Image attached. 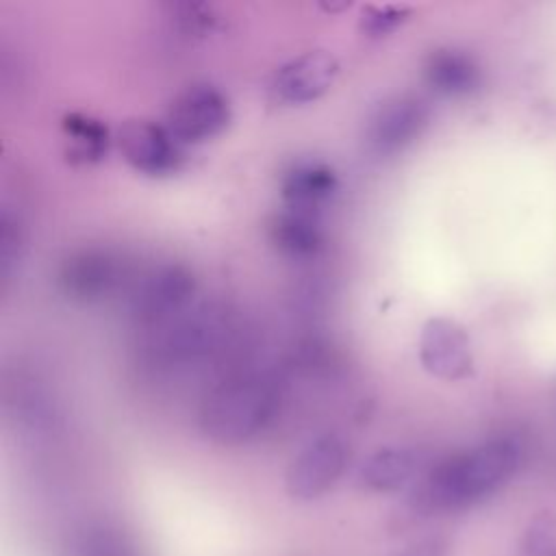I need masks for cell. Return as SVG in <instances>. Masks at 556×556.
I'll use <instances>...</instances> for the list:
<instances>
[{
    "label": "cell",
    "instance_id": "cell-1",
    "mask_svg": "<svg viewBox=\"0 0 556 556\" xmlns=\"http://www.w3.org/2000/svg\"><path fill=\"white\" fill-rule=\"evenodd\" d=\"M521 456L523 441L517 434H500L458 452L430 471L415 495V506L434 513L482 502L513 478Z\"/></svg>",
    "mask_w": 556,
    "mask_h": 556
},
{
    "label": "cell",
    "instance_id": "cell-2",
    "mask_svg": "<svg viewBox=\"0 0 556 556\" xmlns=\"http://www.w3.org/2000/svg\"><path fill=\"white\" fill-rule=\"evenodd\" d=\"M276 391L261 378H235L217 387L200 408L202 432L217 443H243L276 413Z\"/></svg>",
    "mask_w": 556,
    "mask_h": 556
},
{
    "label": "cell",
    "instance_id": "cell-3",
    "mask_svg": "<svg viewBox=\"0 0 556 556\" xmlns=\"http://www.w3.org/2000/svg\"><path fill=\"white\" fill-rule=\"evenodd\" d=\"M230 122V102L211 83H193L176 93L165 113L167 130L180 143H200L219 135Z\"/></svg>",
    "mask_w": 556,
    "mask_h": 556
},
{
    "label": "cell",
    "instance_id": "cell-4",
    "mask_svg": "<svg viewBox=\"0 0 556 556\" xmlns=\"http://www.w3.org/2000/svg\"><path fill=\"white\" fill-rule=\"evenodd\" d=\"M226 330L224 317L213 306H195L159 324L154 352L165 363H189L206 356Z\"/></svg>",
    "mask_w": 556,
    "mask_h": 556
},
{
    "label": "cell",
    "instance_id": "cell-5",
    "mask_svg": "<svg viewBox=\"0 0 556 556\" xmlns=\"http://www.w3.org/2000/svg\"><path fill=\"white\" fill-rule=\"evenodd\" d=\"M115 141L124 161L146 176L174 174L185 161L182 143L167 130V126L146 117L122 122Z\"/></svg>",
    "mask_w": 556,
    "mask_h": 556
},
{
    "label": "cell",
    "instance_id": "cell-6",
    "mask_svg": "<svg viewBox=\"0 0 556 556\" xmlns=\"http://www.w3.org/2000/svg\"><path fill=\"white\" fill-rule=\"evenodd\" d=\"M348 465V445L334 432L311 439L287 469V491L291 497L308 502L324 495Z\"/></svg>",
    "mask_w": 556,
    "mask_h": 556
},
{
    "label": "cell",
    "instance_id": "cell-7",
    "mask_svg": "<svg viewBox=\"0 0 556 556\" xmlns=\"http://www.w3.org/2000/svg\"><path fill=\"white\" fill-rule=\"evenodd\" d=\"M430 117L428 104L410 93L391 96L369 115L365 146L376 156H391L413 143Z\"/></svg>",
    "mask_w": 556,
    "mask_h": 556
},
{
    "label": "cell",
    "instance_id": "cell-8",
    "mask_svg": "<svg viewBox=\"0 0 556 556\" xmlns=\"http://www.w3.org/2000/svg\"><path fill=\"white\" fill-rule=\"evenodd\" d=\"M193 293V274L180 263H165L139 280L132 293V313L139 321L159 326L187 311Z\"/></svg>",
    "mask_w": 556,
    "mask_h": 556
},
{
    "label": "cell",
    "instance_id": "cell-9",
    "mask_svg": "<svg viewBox=\"0 0 556 556\" xmlns=\"http://www.w3.org/2000/svg\"><path fill=\"white\" fill-rule=\"evenodd\" d=\"M339 61L328 50H308L282 63L271 78V96L282 104H306L324 96L339 76Z\"/></svg>",
    "mask_w": 556,
    "mask_h": 556
},
{
    "label": "cell",
    "instance_id": "cell-10",
    "mask_svg": "<svg viewBox=\"0 0 556 556\" xmlns=\"http://www.w3.org/2000/svg\"><path fill=\"white\" fill-rule=\"evenodd\" d=\"M419 361L424 369L443 380H458L471 371V343L460 324L432 317L419 334Z\"/></svg>",
    "mask_w": 556,
    "mask_h": 556
},
{
    "label": "cell",
    "instance_id": "cell-11",
    "mask_svg": "<svg viewBox=\"0 0 556 556\" xmlns=\"http://www.w3.org/2000/svg\"><path fill=\"white\" fill-rule=\"evenodd\" d=\"M119 282L117 258L100 248H85L72 252L61 269L59 285L70 300L96 302L106 298Z\"/></svg>",
    "mask_w": 556,
    "mask_h": 556
},
{
    "label": "cell",
    "instance_id": "cell-12",
    "mask_svg": "<svg viewBox=\"0 0 556 556\" xmlns=\"http://www.w3.org/2000/svg\"><path fill=\"white\" fill-rule=\"evenodd\" d=\"M339 189L337 172L317 159L293 161L280 176V195L287 206L317 211Z\"/></svg>",
    "mask_w": 556,
    "mask_h": 556
},
{
    "label": "cell",
    "instance_id": "cell-13",
    "mask_svg": "<svg viewBox=\"0 0 556 556\" xmlns=\"http://www.w3.org/2000/svg\"><path fill=\"white\" fill-rule=\"evenodd\" d=\"M269 239L289 258L304 261L324 248V230L317 211L285 206L269 222Z\"/></svg>",
    "mask_w": 556,
    "mask_h": 556
},
{
    "label": "cell",
    "instance_id": "cell-14",
    "mask_svg": "<svg viewBox=\"0 0 556 556\" xmlns=\"http://www.w3.org/2000/svg\"><path fill=\"white\" fill-rule=\"evenodd\" d=\"M424 80L439 96H465L478 87L480 70L473 56L458 48H437L424 61Z\"/></svg>",
    "mask_w": 556,
    "mask_h": 556
},
{
    "label": "cell",
    "instance_id": "cell-15",
    "mask_svg": "<svg viewBox=\"0 0 556 556\" xmlns=\"http://www.w3.org/2000/svg\"><path fill=\"white\" fill-rule=\"evenodd\" d=\"M419 471V454L413 447L387 445L361 465L358 482L371 493H391L406 486Z\"/></svg>",
    "mask_w": 556,
    "mask_h": 556
},
{
    "label": "cell",
    "instance_id": "cell-16",
    "mask_svg": "<svg viewBox=\"0 0 556 556\" xmlns=\"http://www.w3.org/2000/svg\"><path fill=\"white\" fill-rule=\"evenodd\" d=\"M61 126L67 141L65 154L72 163L87 165L106 156L111 146V130L102 119L87 113H67Z\"/></svg>",
    "mask_w": 556,
    "mask_h": 556
},
{
    "label": "cell",
    "instance_id": "cell-17",
    "mask_svg": "<svg viewBox=\"0 0 556 556\" xmlns=\"http://www.w3.org/2000/svg\"><path fill=\"white\" fill-rule=\"evenodd\" d=\"M410 13L413 9L406 4H365L358 17V30L371 39L387 37L402 26Z\"/></svg>",
    "mask_w": 556,
    "mask_h": 556
},
{
    "label": "cell",
    "instance_id": "cell-18",
    "mask_svg": "<svg viewBox=\"0 0 556 556\" xmlns=\"http://www.w3.org/2000/svg\"><path fill=\"white\" fill-rule=\"evenodd\" d=\"M519 549L523 556H549L556 549V515L541 513L523 530Z\"/></svg>",
    "mask_w": 556,
    "mask_h": 556
},
{
    "label": "cell",
    "instance_id": "cell-19",
    "mask_svg": "<svg viewBox=\"0 0 556 556\" xmlns=\"http://www.w3.org/2000/svg\"><path fill=\"white\" fill-rule=\"evenodd\" d=\"M80 556H132V549L119 534L111 530H96L85 539Z\"/></svg>",
    "mask_w": 556,
    "mask_h": 556
},
{
    "label": "cell",
    "instance_id": "cell-20",
    "mask_svg": "<svg viewBox=\"0 0 556 556\" xmlns=\"http://www.w3.org/2000/svg\"><path fill=\"white\" fill-rule=\"evenodd\" d=\"M20 243H22L20 228H17L15 222L4 213L2 219H0V269H2V276H7L9 269H11V265L17 261V256H20Z\"/></svg>",
    "mask_w": 556,
    "mask_h": 556
},
{
    "label": "cell",
    "instance_id": "cell-21",
    "mask_svg": "<svg viewBox=\"0 0 556 556\" xmlns=\"http://www.w3.org/2000/svg\"><path fill=\"white\" fill-rule=\"evenodd\" d=\"M397 556H447V543L441 536H428L419 539L413 545H408Z\"/></svg>",
    "mask_w": 556,
    "mask_h": 556
},
{
    "label": "cell",
    "instance_id": "cell-22",
    "mask_svg": "<svg viewBox=\"0 0 556 556\" xmlns=\"http://www.w3.org/2000/svg\"><path fill=\"white\" fill-rule=\"evenodd\" d=\"M549 556H556V549H554V552H552V554H549Z\"/></svg>",
    "mask_w": 556,
    "mask_h": 556
}]
</instances>
